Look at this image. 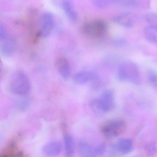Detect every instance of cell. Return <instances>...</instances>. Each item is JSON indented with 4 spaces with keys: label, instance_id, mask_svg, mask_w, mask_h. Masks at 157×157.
<instances>
[{
    "label": "cell",
    "instance_id": "1",
    "mask_svg": "<svg viewBox=\"0 0 157 157\" xmlns=\"http://www.w3.org/2000/svg\"><path fill=\"white\" fill-rule=\"evenodd\" d=\"M117 78L120 81L129 82L137 86L141 83V75L138 67L131 61H126L120 65Z\"/></svg>",
    "mask_w": 157,
    "mask_h": 157
},
{
    "label": "cell",
    "instance_id": "2",
    "mask_svg": "<svg viewBox=\"0 0 157 157\" xmlns=\"http://www.w3.org/2000/svg\"><path fill=\"white\" fill-rule=\"evenodd\" d=\"M31 83L26 74L22 71H15L11 78L10 89L13 94L25 96L30 92Z\"/></svg>",
    "mask_w": 157,
    "mask_h": 157
},
{
    "label": "cell",
    "instance_id": "3",
    "mask_svg": "<svg viewBox=\"0 0 157 157\" xmlns=\"http://www.w3.org/2000/svg\"><path fill=\"white\" fill-rule=\"evenodd\" d=\"M90 106L93 111L98 114L111 112L115 106L113 92L110 90H105L98 98L90 102Z\"/></svg>",
    "mask_w": 157,
    "mask_h": 157
},
{
    "label": "cell",
    "instance_id": "4",
    "mask_svg": "<svg viewBox=\"0 0 157 157\" xmlns=\"http://www.w3.org/2000/svg\"><path fill=\"white\" fill-rule=\"evenodd\" d=\"M126 128V124L124 120L115 119L108 121L103 125L101 131L105 136L113 138L124 133Z\"/></svg>",
    "mask_w": 157,
    "mask_h": 157
},
{
    "label": "cell",
    "instance_id": "5",
    "mask_svg": "<svg viewBox=\"0 0 157 157\" xmlns=\"http://www.w3.org/2000/svg\"><path fill=\"white\" fill-rule=\"evenodd\" d=\"M80 155L83 157H98L102 155L105 151V145L102 143L94 145L87 141L82 140L78 144Z\"/></svg>",
    "mask_w": 157,
    "mask_h": 157
},
{
    "label": "cell",
    "instance_id": "6",
    "mask_svg": "<svg viewBox=\"0 0 157 157\" xmlns=\"http://www.w3.org/2000/svg\"><path fill=\"white\" fill-rule=\"evenodd\" d=\"M83 31L85 34L89 36L101 37L106 33L107 26L103 21L100 20L92 21L84 25Z\"/></svg>",
    "mask_w": 157,
    "mask_h": 157
},
{
    "label": "cell",
    "instance_id": "7",
    "mask_svg": "<svg viewBox=\"0 0 157 157\" xmlns=\"http://www.w3.org/2000/svg\"><path fill=\"white\" fill-rule=\"evenodd\" d=\"M113 21L123 27L132 28L137 24L138 17L132 13H124L115 16L113 18Z\"/></svg>",
    "mask_w": 157,
    "mask_h": 157
},
{
    "label": "cell",
    "instance_id": "8",
    "mask_svg": "<svg viewBox=\"0 0 157 157\" xmlns=\"http://www.w3.org/2000/svg\"><path fill=\"white\" fill-rule=\"evenodd\" d=\"M40 23L41 35L43 37H47L54 28L55 21L53 15L49 12L44 13L41 16Z\"/></svg>",
    "mask_w": 157,
    "mask_h": 157
},
{
    "label": "cell",
    "instance_id": "9",
    "mask_svg": "<svg viewBox=\"0 0 157 157\" xmlns=\"http://www.w3.org/2000/svg\"><path fill=\"white\" fill-rule=\"evenodd\" d=\"M98 79V76L95 72L89 71H82L77 72L73 78L76 84L84 85L90 82H94Z\"/></svg>",
    "mask_w": 157,
    "mask_h": 157
},
{
    "label": "cell",
    "instance_id": "10",
    "mask_svg": "<svg viewBox=\"0 0 157 157\" xmlns=\"http://www.w3.org/2000/svg\"><path fill=\"white\" fill-rule=\"evenodd\" d=\"M56 67L59 74L62 78L68 79L71 74L69 63L64 57L58 58L56 61Z\"/></svg>",
    "mask_w": 157,
    "mask_h": 157
},
{
    "label": "cell",
    "instance_id": "11",
    "mask_svg": "<svg viewBox=\"0 0 157 157\" xmlns=\"http://www.w3.org/2000/svg\"><path fill=\"white\" fill-rule=\"evenodd\" d=\"M113 149L119 154H128L133 151V141L130 139H121L113 145Z\"/></svg>",
    "mask_w": 157,
    "mask_h": 157
},
{
    "label": "cell",
    "instance_id": "12",
    "mask_svg": "<svg viewBox=\"0 0 157 157\" xmlns=\"http://www.w3.org/2000/svg\"><path fill=\"white\" fill-rule=\"evenodd\" d=\"M43 152L47 156H56L59 155L62 151V145L58 141H52L47 143L43 147Z\"/></svg>",
    "mask_w": 157,
    "mask_h": 157
},
{
    "label": "cell",
    "instance_id": "13",
    "mask_svg": "<svg viewBox=\"0 0 157 157\" xmlns=\"http://www.w3.org/2000/svg\"><path fill=\"white\" fill-rule=\"evenodd\" d=\"M61 6L65 14L71 21L75 22L78 20V14L71 1L70 0H63Z\"/></svg>",
    "mask_w": 157,
    "mask_h": 157
},
{
    "label": "cell",
    "instance_id": "14",
    "mask_svg": "<svg viewBox=\"0 0 157 157\" xmlns=\"http://www.w3.org/2000/svg\"><path fill=\"white\" fill-rule=\"evenodd\" d=\"M64 144L66 156L68 157L73 156L75 152V142L71 135L66 134L64 136Z\"/></svg>",
    "mask_w": 157,
    "mask_h": 157
},
{
    "label": "cell",
    "instance_id": "15",
    "mask_svg": "<svg viewBox=\"0 0 157 157\" xmlns=\"http://www.w3.org/2000/svg\"><path fill=\"white\" fill-rule=\"evenodd\" d=\"M15 50V44L13 43L12 40L8 39L6 40L4 43L2 44L1 47V51L2 54L4 56H11L14 53Z\"/></svg>",
    "mask_w": 157,
    "mask_h": 157
},
{
    "label": "cell",
    "instance_id": "16",
    "mask_svg": "<svg viewBox=\"0 0 157 157\" xmlns=\"http://www.w3.org/2000/svg\"><path fill=\"white\" fill-rule=\"evenodd\" d=\"M144 35L148 41L157 44V28L150 25L147 26L144 30Z\"/></svg>",
    "mask_w": 157,
    "mask_h": 157
},
{
    "label": "cell",
    "instance_id": "17",
    "mask_svg": "<svg viewBox=\"0 0 157 157\" xmlns=\"http://www.w3.org/2000/svg\"><path fill=\"white\" fill-rule=\"evenodd\" d=\"M116 3L128 8H139L144 5L143 0H116Z\"/></svg>",
    "mask_w": 157,
    "mask_h": 157
},
{
    "label": "cell",
    "instance_id": "18",
    "mask_svg": "<svg viewBox=\"0 0 157 157\" xmlns=\"http://www.w3.org/2000/svg\"><path fill=\"white\" fill-rule=\"evenodd\" d=\"M92 2L95 7L103 9L108 7L113 3H116V0H92Z\"/></svg>",
    "mask_w": 157,
    "mask_h": 157
},
{
    "label": "cell",
    "instance_id": "19",
    "mask_svg": "<svg viewBox=\"0 0 157 157\" xmlns=\"http://www.w3.org/2000/svg\"><path fill=\"white\" fill-rule=\"evenodd\" d=\"M147 78L149 82L157 89V73L152 71H150L148 73Z\"/></svg>",
    "mask_w": 157,
    "mask_h": 157
},
{
    "label": "cell",
    "instance_id": "20",
    "mask_svg": "<svg viewBox=\"0 0 157 157\" xmlns=\"http://www.w3.org/2000/svg\"><path fill=\"white\" fill-rule=\"evenodd\" d=\"M146 20L150 25L157 28V14L150 13L146 16Z\"/></svg>",
    "mask_w": 157,
    "mask_h": 157
},
{
    "label": "cell",
    "instance_id": "21",
    "mask_svg": "<svg viewBox=\"0 0 157 157\" xmlns=\"http://www.w3.org/2000/svg\"><path fill=\"white\" fill-rule=\"evenodd\" d=\"M24 99L23 100H21L20 104L19 105V108L21 111L25 110L27 109V107L30 105V100L28 99Z\"/></svg>",
    "mask_w": 157,
    "mask_h": 157
},
{
    "label": "cell",
    "instance_id": "22",
    "mask_svg": "<svg viewBox=\"0 0 157 157\" xmlns=\"http://www.w3.org/2000/svg\"><path fill=\"white\" fill-rule=\"evenodd\" d=\"M146 150L147 153L149 154H152L157 151V148L154 144H151L147 146Z\"/></svg>",
    "mask_w": 157,
    "mask_h": 157
},
{
    "label": "cell",
    "instance_id": "23",
    "mask_svg": "<svg viewBox=\"0 0 157 157\" xmlns=\"http://www.w3.org/2000/svg\"><path fill=\"white\" fill-rule=\"evenodd\" d=\"M5 36H6V32L4 27L1 25L0 26V38L1 40L5 39Z\"/></svg>",
    "mask_w": 157,
    "mask_h": 157
}]
</instances>
